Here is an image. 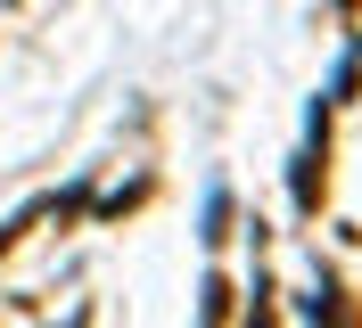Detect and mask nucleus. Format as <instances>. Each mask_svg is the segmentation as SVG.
I'll return each instance as SVG.
<instances>
[{
    "label": "nucleus",
    "mask_w": 362,
    "mask_h": 328,
    "mask_svg": "<svg viewBox=\"0 0 362 328\" xmlns=\"http://www.w3.org/2000/svg\"><path fill=\"white\" fill-rule=\"evenodd\" d=\"M296 205H321V164H296Z\"/></svg>",
    "instance_id": "f03ea898"
},
{
    "label": "nucleus",
    "mask_w": 362,
    "mask_h": 328,
    "mask_svg": "<svg viewBox=\"0 0 362 328\" xmlns=\"http://www.w3.org/2000/svg\"><path fill=\"white\" fill-rule=\"evenodd\" d=\"M223 221H230V197H223V189H214V197H206V246H223V238H230Z\"/></svg>",
    "instance_id": "f257e3e1"
}]
</instances>
